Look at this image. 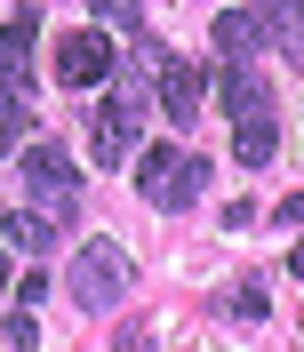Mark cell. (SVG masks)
<instances>
[{"instance_id": "9a60e30c", "label": "cell", "mask_w": 304, "mask_h": 352, "mask_svg": "<svg viewBox=\"0 0 304 352\" xmlns=\"http://www.w3.org/2000/svg\"><path fill=\"white\" fill-rule=\"evenodd\" d=\"M88 16H105V24H120V32H136V0H88Z\"/></svg>"}, {"instance_id": "6da1fadb", "label": "cell", "mask_w": 304, "mask_h": 352, "mask_svg": "<svg viewBox=\"0 0 304 352\" xmlns=\"http://www.w3.org/2000/svg\"><path fill=\"white\" fill-rule=\"evenodd\" d=\"M160 56V48H152ZM144 56V65H152ZM144 65H129V80L112 88L105 104H96V129H88V153H96V168H120V160H136V136H144V112H152V96H144Z\"/></svg>"}, {"instance_id": "2e32d148", "label": "cell", "mask_w": 304, "mask_h": 352, "mask_svg": "<svg viewBox=\"0 0 304 352\" xmlns=\"http://www.w3.org/2000/svg\"><path fill=\"white\" fill-rule=\"evenodd\" d=\"M0 288H8V248H0Z\"/></svg>"}, {"instance_id": "7c38bea8", "label": "cell", "mask_w": 304, "mask_h": 352, "mask_svg": "<svg viewBox=\"0 0 304 352\" xmlns=\"http://www.w3.org/2000/svg\"><path fill=\"white\" fill-rule=\"evenodd\" d=\"M17 120H24V88H8V80H0V153L17 144Z\"/></svg>"}, {"instance_id": "ba28073f", "label": "cell", "mask_w": 304, "mask_h": 352, "mask_svg": "<svg viewBox=\"0 0 304 352\" xmlns=\"http://www.w3.org/2000/svg\"><path fill=\"white\" fill-rule=\"evenodd\" d=\"M264 41H272V32H264V16H248V8H224V16H217V48H224V65H248Z\"/></svg>"}, {"instance_id": "5bb4252c", "label": "cell", "mask_w": 304, "mask_h": 352, "mask_svg": "<svg viewBox=\"0 0 304 352\" xmlns=\"http://www.w3.org/2000/svg\"><path fill=\"white\" fill-rule=\"evenodd\" d=\"M232 312H240V320H264L272 305H264V288H257V280H232Z\"/></svg>"}, {"instance_id": "7a4b0ae2", "label": "cell", "mask_w": 304, "mask_h": 352, "mask_svg": "<svg viewBox=\"0 0 304 352\" xmlns=\"http://www.w3.org/2000/svg\"><path fill=\"white\" fill-rule=\"evenodd\" d=\"M136 192L152 208H193L208 192V160L184 153V144H152V153H136Z\"/></svg>"}, {"instance_id": "52a82bcc", "label": "cell", "mask_w": 304, "mask_h": 352, "mask_svg": "<svg viewBox=\"0 0 304 352\" xmlns=\"http://www.w3.org/2000/svg\"><path fill=\"white\" fill-rule=\"evenodd\" d=\"M32 41H41V16H32V8H17V16L0 24V80L8 88L32 80Z\"/></svg>"}, {"instance_id": "5b68a950", "label": "cell", "mask_w": 304, "mask_h": 352, "mask_svg": "<svg viewBox=\"0 0 304 352\" xmlns=\"http://www.w3.org/2000/svg\"><path fill=\"white\" fill-rule=\"evenodd\" d=\"M96 80H112V41L105 32H65V41H56V88H65V96H80V88H96Z\"/></svg>"}, {"instance_id": "277c9868", "label": "cell", "mask_w": 304, "mask_h": 352, "mask_svg": "<svg viewBox=\"0 0 304 352\" xmlns=\"http://www.w3.org/2000/svg\"><path fill=\"white\" fill-rule=\"evenodd\" d=\"M24 200L48 208L56 224L80 208V168L65 160V144H32V153H24Z\"/></svg>"}, {"instance_id": "30bf717a", "label": "cell", "mask_w": 304, "mask_h": 352, "mask_svg": "<svg viewBox=\"0 0 304 352\" xmlns=\"http://www.w3.org/2000/svg\"><path fill=\"white\" fill-rule=\"evenodd\" d=\"M8 241H17L24 256H48V248H56V217L32 208V200H17V208H8Z\"/></svg>"}, {"instance_id": "8fae6325", "label": "cell", "mask_w": 304, "mask_h": 352, "mask_svg": "<svg viewBox=\"0 0 304 352\" xmlns=\"http://www.w3.org/2000/svg\"><path fill=\"white\" fill-rule=\"evenodd\" d=\"M272 153H281V129H272V112L240 120V136H232V160H240V168H272Z\"/></svg>"}, {"instance_id": "3957f363", "label": "cell", "mask_w": 304, "mask_h": 352, "mask_svg": "<svg viewBox=\"0 0 304 352\" xmlns=\"http://www.w3.org/2000/svg\"><path fill=\"white\" fill-rule=\"evenodd\" d=\"M136 288V272H129V256L112 241H88L80 256H72V272H65V296L80 312H120V296Z\"/></svg>"}, {"instance_id": "8992f818", "label": "cell", "mask_w": 304, "mask_h": 352, "mask_svg": "<svg viewBox=\"0 0 304 352\" xmlns=\"http://www.w3.org/2000/svg\"><path fill=\"white\" fill-rule=\"evenodd\" d=\"M200 96H208L200 65H184V56H160V112H169L176 129H193V120H200Z\"/></svg>"}, {"instance_id": "9c48e42d", "label": "cell", "mask_w": 304, "mask_h": 352, "mask_svg": "<svg viewBox=\"0 0 304 352\" xmlns=\"http://www.w3.org/2000/svg\"><path fill=\"white\" fill-rule=\"evenodd\" d=\"M217 104L232 112V120H257V112H272V104H264V80H257L248 65H224V72H217Z\"/></svg>"}, {"instance_id": "4fadbf2b", "label": "cell", "mask_w": 304, "mask_h": 352, "mask_svg": "<svg viewBox=\"0 0 304 352\" xmlns=\"http://www.w3.org/2000/svg\"><path fill=\"white\" fill-rule=\"evenodd\" d=\"M8 344H17V352H32V344H41V320H32V305H17V312H8Z\"/></svg>"}]
</instances>
